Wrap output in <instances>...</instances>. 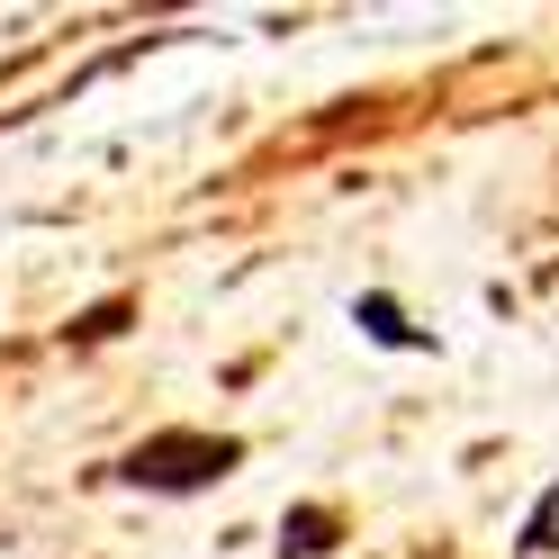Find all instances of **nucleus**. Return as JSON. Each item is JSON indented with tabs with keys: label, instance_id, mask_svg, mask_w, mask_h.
<instances>
[{
	"label": "nucleus",
	"instance_id": "nucleus-4",
	"mask_svg": "<svg viewBox=\"0 0 559 559\" xmlns=\"http://www.w3.org/2000/svg\"><path fill=\"white\" fill-rule=\"evenodd\" d=\"M127 317H135V298L118 289V298H99V307H82V317L63 325V343H73V353H91V343H109V334H127Z\"/></svg>",
	"mask_w": 559,
	"mask_h": 559
},
{
	"label": "nucleus",
	"instance_id": "nucleus-5",
	"mask_svg": "<svg viewBox=\"0 0 559 559\" xmlns=\"http://www.w3.org/2000/svg\"><path fill=\"white\" fill-rule=\"evenodd\" d=\"M514 550H523V559H559V478H550L542 497H533V514H523Z\"/></svg>",
	"mask_w": 559,
	"mask_h": 559
},
{
	"label": "nucleus",
	"instance_id": "nucleus-3",
	"mask_svg": "<svg viewBox=\"0 0 559 559\" xmlns=\"http://www.w3.org/2000/svg\"><path fill=\"white\" fill-rule=\"evenodd\" d=\"M353 325L379 343V353H433V334L415 325V317H406V307H397L389 289H361V298H353Z\"/></svg>",
	"mask_w": 559,
	"mask_h": 559
},
{
	"label": "nucleus",
	"instance_id": "nucleus-2",
	"mask_svg": "<svg viewBox=\"0 0 559 559\" xmlns=\"http://www.w3.org/2000/svg\"><path fill=\"white\" fill-rule=\"evenodd\" d=\"M343 506H325V497H307V506H289L280 514V559H325V550H343Z\"/></svg>",
	"mask_w": 559,
	"mask_h": 559
},
{
	"label": "nucleus",
	"instance_id": "nucleus-1",
	"mask_svg": "<svg viewBox=\"0 0 559 559\" xmlns=\"http://www.w3.org/2000/svg\"><path fill=\"white\" fill-rule=\"evenodd\" d=\"M235 469H243V433H207V425H163L109 461V478L135 487V497H207Z\"/></svg>",
	"mask_w": 559,
	"mask_h": 559
}]
</instances>
